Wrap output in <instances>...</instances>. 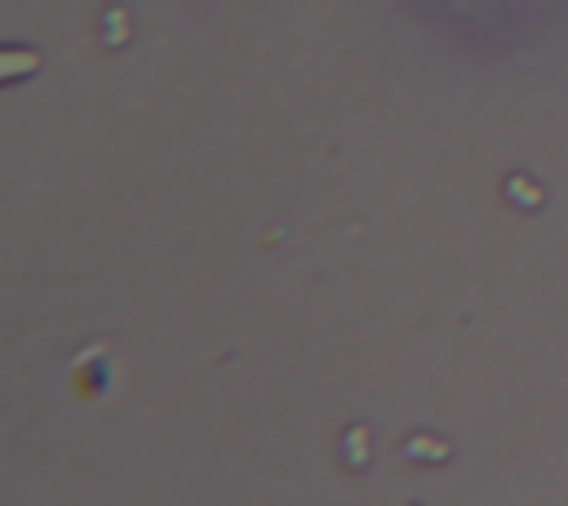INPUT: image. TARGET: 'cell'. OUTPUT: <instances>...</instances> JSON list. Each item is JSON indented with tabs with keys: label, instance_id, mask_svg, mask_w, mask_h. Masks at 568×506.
Returning a JSON list of instances; mask_svg holds the SVG:
<instances>
[{
	"label": "cell",
	"instance_id": "1",
	"mask_svg": "<svg viewBox=\"0 0 568 506\" xmlns=\"http://www.w3.org/2000/svg\"><path fill=\"white\" fill-rule=\"evenodd\" d=\"M510 195H519V204H537V186L528 191V182H519V178L510 182Z\"/></svg>",
	"mask_w": 568,
	"mask_h": 506
},
{
	"label": "cell",
	"instance_id": "2",
	"mask_svg": "<svg viewBox=\"0 0 568 506\" xmlns=\"http://www.w3.org/2000/svg\"><path fill=\"white\" fill-rule=\"evenodd\" d=\"M18 67H36V58H18L13 53V62H4V71H18Z\"/></svg>",
	"mask_w": 568,
	"mask_h": 506
}]
</instances>
